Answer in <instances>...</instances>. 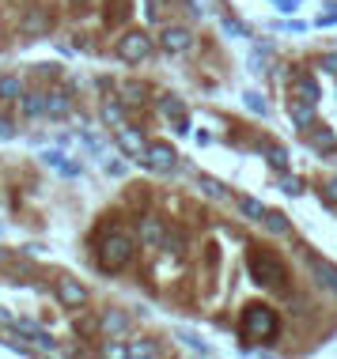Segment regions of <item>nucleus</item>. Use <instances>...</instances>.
Instances as JSON below:
<instances>
[{"label": "nucleus", "mask_w": 337, "mask_h": 359, "mask_svg": "<svg viewBox=\"0 0 337 359\" xmlns=\"http://www.w3.org/2000/svg\"><path fill=\"white\" fill-rule=\"evenodd\" d=\"M137 231H140V242H148V250H159L163 238H167V227H163L159 216H144L137 223Z\"/></svg>", "instance_id": "4468645a"}, {"label": "nucleus", "mask_w": 337, "mask_h": 359, "mask_svg": "<svg viewBox=\"0 0 337 359\" xmlns=\"http://www.w3.org/2000/svg\"><path fill=\"white\" fill-rule=\"evenodd\" d=\"M129 355H133V359H144V355H159V344H152V341H137V344H129Z\"/></svg>", "instance_id": "7c9ffc66"}, {"label": "nucleus", "mask_w": 337, "mask_h": 359, "mask_svg": "<svg viewBox=\"0 0 337 359\" xmlns=\"http://www.w3.org/2000/svg\"><path fill=\"white\" fill-rule=\"evenodd\" d=\"M99 118H103V125H107V129H121V125L129 121V106H125L118 95H114V99H103Z\"/></svg>", "instance_id": "ddd939ff"}, {"label": "nucleus", "mask_w": 337, "mask_h": 359, "mask_svg": "<svg viewBox=\"0 0 337 359\" xmlns=\"http://www.w3.org/2000/svg\"><path fill=\"white\" fill-rule=\"evenodd\" d=\"M156 106H159L163 118H182V114H190V110H186V102H182L178 95H163V99H159Z\"/></svg>", "instance_id": "cd10ccee"}, {"label": "nucleus", "mask_w": 337, "mask_h": 359, "mask_svg": "<svg viewBox=\"0 0 337 359\" xmlns=\"http://www.w3.org/2000/svg\"><path fill=\"white\" fill-rule=\"evenodd\" d=\"M235 208H239V216L250 219V223H262V219H265V212H269L258 197H235Z\"/></svg>", "instance_id": "4be33fe9"}, {"label": "nucleus", "mask_w": 337, "mask_h": 359, "mask_svg": "<svg viewBox=\"0 0 337 359\" xmlns=\"http://www.w3.org/2000/svg\"><path fill=\"white\" fill-rule=\"evenodd\" d=\"M296 99H307V102H319L322 91H319V80L311 72H296Z\"/></svg>", "instance_id": "aec40b11"}, {"label": "nucleus", "mask_w": 337, "mask_h": 359, "mask_svg": "<svg viewBox=\"0 0 337 359\" xmlns=\"http://www.w3.org/2000/svg\"><path fill=\"white\" fill-rule=\"evenodd\" d=\"M95 329H99V322H88V318H76V333H80V337H91Z\"/></svg>", "instance_id": "e433bc0d"}, {"label": "nucleus", "mask_w": 337, "mask_h": 359, "mask_svg": "<svg viewBox=\"0 0 337 359\" xmlns=\"http://www.w3.org/2000/svg\"><path fill=\"white\" fill-rule=\"evenodd\" d=\"M118 99L133 110V106H140L144 99H148V87L137 83V80H125V83H118Z\"/></svg>", "instance_id": "412c9836"}, {"label": "nucleus", "mask_w": 337, "mask_h": 359, "mask_svg": "<svg viewBox=\"0 0 337 359\" xmlns=\"http://www.w3.org/2000/svg\"><path fill=\"white\" fill-rule=\"evenodd\" d=\"M262 227L269 231V235H292V223H288V216H284V212H273V208H269L265 212V219H262Z\"/></svg>", "instance_id": "393cba45"}, {"label": "nucleus", "mask_w": 337, "mask_h": 359, "mask_svg": "<svg viewBox=\"0 0 337 359\" xmlns=\"http://www.w3.org/2000/svg\"><path fill=\"white\" fill-rule=\"evenodd\" d=\"M307 133H311V144H315V148H319V151H333V148H337V137H333L330 129H322L319 121H315V125H311V129H307Z\"/></svg>", "instance_id": "bb28decb"}, {"label": "nucleus", "mask_w": 337, "mask_h": 359, "mask_svg": "<svg viewBox=\"0 0 337 359\" xmlns=\"http://www.w3.org/2000/svg\"><path fill=\"white\" fill-rule=\"evenodd\" d=\"M19 31L27 34V42H31V38H42L46 31H50V15H46L42 8H31V12L19 19Z\"/></svg>", "instance_id": "2eb2a0df"}, {"label": "nucleus", "mask_w": 337, "mask_h": 359, "mask_svg": "<svg viewBox=\"0 0 337 359\" xmlns=\"http://www.w3.org/2000/svg\"><path fill=\"white\" fill-rule=\"evenodd\" d=\"M319 65H322V72H333L337 76V53H322Z\"/></svg>", "instance_id": "a19ab883"}, {"label": "nucleus", "mask_w": 337, "mask_h": 359, "mask_svg": "<svg viewBox=\"0 0 337 359\" xmlns=\"http://www.w3.org/2000/svg\"><path fill=\"white\" fill-rule=\"evenodd\" d=\"M182 246H186V242L175 238V235H167V238H163V250H167V254H182Z\"/></svg>", "instance_id": "ea45409f"}, {"label": "nucleus", "mask_w": 337, "mask_h": 359, "mask_svg": "<svg viewBox=\"0 0 337 359\" xmlns=\"http://www.w3.org/2000/svg\"><path fill=\"white\" fill-rule=\"evenodd\" d=\"M281 189L288 193V197H303V193H307V182L303 178H296V174H281Z\"/></svg>", "instance_id": "c756f323"}, {"label": "nucleus", "mask_w": 337, "mask_h": 359, "mask_svg": "<svg viewBox=\"0 0 337 359\" xmlns=\"http://www.w3.org/2000/svg\"><path fill=\"white\" fill-rule=\"evenodd\" d=\"M322 205L337 212V182H326V189H322Z\"/></svg>", "instance_id": "f704fd0d"}, {"label": "nucleus", "mask_w": 337, "mask_h": 359, "mask_svg": "<svg viewBox=\"0 0 337 359\" xmlns=\"http://www.w3.org/2000/svg\"><path fill=\"white\" fill-rule=\"evenodd\" d=\"M19 110H23V118H46V95L23 91V99H19Z\"/></svg>", "instance_id": "b1692460"}, {"label": "nucleus", "mask_w": 337, "mask_h": 359, "mask_svg": "<svg viewBox=\"0 0 337 359\" xmlns=\"http://www.w3.org/2000/svg\"><path fill=\"white\" fill-rule=\"evenodd\" d=\"M224 31H227V34H235V38H250V27H246V23H239V19H231V15L224 19Z\"/></svg>", "instance_id": "473e14b6"}, {"label": "nucleus", "mask_w": 337, "mask_h": 359, "mask_svg": "<svg viewBox=\"0 0 337 359\" xmlns=\"http://www.w3.org/2000/svg\"><path fill=\"white\" fill-rule=\"evenodd\" d=\"M129 329H133V314H129V310H121V306L103 310V318H99V333H103V337H110V341H121Z\"/></svg>", "instance_id": "9d476101"}, {"label": "nucleus", "mask_w": 337, "mask_h": 359, "mask_svg": "<svg viewBox=\"0 0 337 359\" xmlns=\"http://www.w3.org/2000/svg\"><path fill=\"white\" fill-rule=\"evenodd\" d=\"M281 31H292V34H303V31H307V23H303V19H288V23H281Z\"/></svg>", "instance_id": "79ce46f5"}, {"label": "nucleus", "mask_w": 337, "mask_h": 359, "mask_svg": "<svg viewBox=\"0 0 337 359\" xmlns=\"http://www.w3.org/2000/svg\"><path fill=\"white\" fill-rule=\"evenodd\" d=\"M175 337H178V341L186 344V348H190V352H194V355H213V344H209V341H205V337H201V333H194V329L178 325V329H175Z\"/></svg>", "instance_id": "a211bd4d"}, {"label": "nucleus", "mask_w": 337, "mask_h": 359, "mask_svg": "<svg viewBox=\"0 0 337 359\" xmlns=\"http://www.w3.org/2000/svg\"><path fill=\"white\" fill-rule=\"evenodd\" d=\"M46 118L53 121H69L72 118V99L65 91H46Z\"/></svg>", "instance_id": "dca6fc26"}, {"label": "nucleus", "mask_w": 337, "mask_h": 359, "mask_svg": "<svg viewBox=\"0 0 337 359\" xmlns=\"http://www.w3.org/2000/svg\"><path fill=\"white\" fill-rule=\"evenodd\" d=\"M159 50H167V53H190L194 50V31L190 27H178V23H171V27H163L159 31Z\"/></svg>", "instance_id": "9b49d317"}, {"label": "nucleus", "mask_w": 337, "mask_h": 359, "mask_svg": "<svg viewBox=\"0 0 337 359\" xmlns=\"http://www.w3.org/2000/svg\"><path fill=\"white\" fill-rule=\"evenodd\" d=\"M243 102H246L250 114H258V118H269V102H265L262 91H243Z\"/></svg>", "instance_id": "c85d7f7f"}, {"label": "nucleus", "mask_w": 337, "mask_h": 359, "mask_svg": "<svg viewBox=\"0 0 337 359\" xmlns=\"http://www.w3.org/2000/svg\"><path fill=\"white\" fill-rule=\"evenodd\" d=\"M133 254H137V246H133V238L121 235V231H118V235H107L99 242V250H95L103 273H121V269L133 261Z\"/></svg>", "instance_id": "f03ea898"}, {"label": "nucleus", "mask_w": 337, "mask_h": 359, "mask_svg": "<svg viewBox=\"0 0 337 359\" xmlns=\"http://www.w3.org/2000/svg\"><path fill=\"white\" fill-rule=\"evenodd\" d=\"M140 167H144V170H156V174H175L178 151L171 148L167 140H148V151H144Z\"/></svg>", "instance_id": "39448f33"}, {"label": "nucleus", "mask_w": 337, "mask_h": 359, "mask_svg": "<svg viewBox=\"0 0 337 359\" xmlns=\"http://www.w3.org/2000/svg\"><path fill=\"white\" fill-rule=\"evenodd\" d=\"M12 322H15V318H12V314H8V310H4V306H0V325H4V329H12Z\"/></svg>", "instance_id": "c03bdc74"}, {"label": "nucleus", "mask_w": 337, "mask_h": 359, "mask_svg": "<svg viewBox=\"0 0 337 359\" xmlns=\"http://www.w3.org/2000/svg\"><path fill=\"white\" fill-rule=\"evenodd\" d=\"M171 129H175L178 137H190V133H194V125H190V114H182V118H171Z\"/></svg>", "instance_id": "72a5a7b5"}, {"label": "nucleus", "mask_w": 337, "mask_h": 359, "mask_svg": "<svg viewBox=\"0 0 337 359\" xmlns=\"http://www.w3.org/2000/svg\"><path fill=\"white\" fill-rule=\"evenodd\" d=\"M114 144H118V151L125 155V159H144V151H148V137L137 129V125L125 121L121 129H114Z\"/></svg>", "instance_id": "423d86ee"}, {"label": "nucleus", "mask_w": 337, "mask_h": 359, "mask_svg": "<svg viewBox=\"0 0 337 359\" xmlns=\"http://www.w3.org/2000/svg\"><path fill=\"white\" fill-rule=\"evenodd\" d=\"M23 91H27V87H23V80H19L15 72L0 76V99H4V102H19V99H23Z\"/></svg>", "instance_id": "5701e85b"}, {"label": "nucleus", "mask_w": 337, "mask_h": 359, "mask_svg": "<svg viewBox=\"0 0 337 359\" xmlns=\"http://www.w3.org/2000/svg\"><path fill=\"white\" fill-rule=\"evenodd\" d=\"M288 118H292L296 129H311L315 121H319V102H307V99H296V102H288Z\"/></svg>", "instance_id": "f8f14e48"}, {"label": "nucleus", "mask_w": 337, "mask_h": 359, "mask_svg": "<svg viewBox=\"0 0 337 359\" xmlns=\"http://www.w3.org/2000/svg\"><path fill=\"white\" fill-rule=\"evenodd\" d=\"M80 144H84V151H91V155H95V159L103 155V140L95 137V133H80Z\"/></svg>", "instance_id": "2f4dec72"}, {"label": "nucleus", "mask_w": 337, "mask_h": 359, "mask_svg": "<svg viewBox=\"0 0 337 359\" xmlns=\"http://www.w3.org/2000/svg\"><path fill=\"white\" fill-rule=\"evenodd\" d=\"M69 4H88V0H69Z\"/></svg>", "instance_id": "a18cd8bd"}, {"label": "nucleus", "mask_w": 337, "mask_h": 359, "mask_svg": "<svg viewBox=\"0 0 337 359\" xmlns=\"http://www.w3.org/2000/svg\"><path fill=\"white\" fill-rule=\"evenodd\" d=\"M53 295H57V303H61L65 310H80V306H88V287H84L80 280H72V276H57Z\"/></svg>", "instance_id": "6e6552de"}, {"label": "nucleus", "mask_w": 337, "mask_h": 359, "mask_svg": "<svg viewBox=\"0 0 337 359\" xmlns=\"http://www.w3.org/2000/svg\"><path fill=\"white\" fill-rule=\"evenodd\" d=\"M262 155H265V163H269V167H273L277 174L288 170V148H284V144H265Z\"/></svg>", "instance_id": "a878e982"}, {"label": "nucleus", "mask_w": 337, "mask_h": 359, "mask_svg": "<svg viewBox=\"0 0 337 359\" xmlns=\"http://www.w3.org/2000/svg\"><path fill=\"white\" fill-rule=\"evenodd\" d=\"M269 4H273V8H281V12H284V15H292V12H296V8H300V4H303V0H269Z\"/></svg>", "instance_id": "4c0bfd02"}, {"label": "nucleus", "mask_w": 337, "mask_h": 359, "mask_svg": "<svg viewBox=\"0 0 337 359\" xmlns=\"http://www.w3.org/2000/svg\"><path fill=\"white\" fill-rule=\"evenodd\" d=\"M15 133H19V129H15L12 121H8V118H0V144H4V140H15Z\"/></svg>", "instance_id": "c9c22d12"}, {"label": "nucleus", "mask_w": 337, "mask_h": 359, "mask_svg": "<svg viewBox=\"0 0 337 359\" xmlns=\"http://www.w3.org/2000/svg\"><path fill=\"white\" fill-rule=\"evenodd\" d=\"M246 269H250V276H254L262 287H269V284H273V287H284V284H288L284 261L277 257V254H269V250H250Z\"/></svg>", "instance_id": "7ed1b4c3"}, {"label": "nucleus", "mask_w": 337, "mask_h": 359, "mask_svg": "<svg viewBox=\"0 0 337 359\" xmlns=\"http://www.w3.org/2000/svg\"><path fill=\"white\" fill-rule=\"evenodd\" d=\"M42 163H46L50 170H61V174H69V178H80V163H69V155L57 151V148L42 151Z\"/></svg>", "instance_id": "f3484780"}, {"label": "nucleus", "mask_w": 337, "mask_h": 359, "mask_svg": "<svg viewBox=\"0 0 337 359\" xmlns=\"http://www.w3.org/2000/svg\"><path fill=\"white\" fill-rule=\"evenodd\" d=\"M27 254H31V257H42L46 246H42V242H31V246H27Z\"/></svg>", "instance_id": "37998d69"}, {"label": "nucleus", "mask_w": 337, "mask_h": 359, "mask_svg": "<svg viewBox=\"0 0 337 359\" xmlns=\"http://www.w3.org/2000/svg\"><path fill=\"white\" fill-rule=\"evenodd\" d=\"M12 329H15L19 337H27V341H34V352H46V355H53V352H57L53 337L46 333V329L38 325L34 318H15V322H12Z\"/></svg>", "instance_id": "1a4fd4ad"}, {"label": "nucleus", "mask_w": 337, "mask_h": 359, "mask_svg": "<svg viewBox=\"0 0 337 359\" xmlns=\"http://www.w3.org/2000/svg\"><path fill=\"white\" fill-rule=\"evenodd\" d=\"M152 46H156V38H148V31H125L114 46V53H118L121 65H140L152 57Z\"/></svg>", "instance_id": "20e7f679"}, {"label": "nucleus", "mask_w": 337, "mask_h": 359, "mask_svg": "<svg viewBox=\"0 0 337 359\" xmlns=\"http://www.w3.org/2000/svg\"><path fill=\"white\" fill-rule=\"evenodd\" d=\"M303 265H307V273L319 280V287L337 295V265L333 261H326L322 254H315V250H303Z\"/></svg>", "instance_id": "0eeeda50"}, {"label": "nucleus", "mask_w": 337, "mask_h": 359, "mask_svg": "<svg viewBox=\"0 0 337 359\" xmlns=\"http://www.w3.org/2000/svg\"><path fill=\"white\" fill-rule=\"evenodd\" d=\"M277 333H281V318H277L273 306L254 303V306L243 310V318H239V337L250 344H269V341H277Z\"/></svg>", "instance_id": "f257e3e1"}, {"label": "nucleus", "mask_w": 337, "mask_h": 359, "mask_svg": "<svg viewBox=\"0 0 337 359\" xmlns=\"http://www.w3.org/2000/svg\"><path fill=\"white\" fill-rule=\"evenodd\" d=\"M197 189L205 193L209 201H216V205H224V201H231V193H227V186L220 178H209V174H197Z\"/></svg>", "instance_id": "6ab92c4d"}, {"label": "nucleus", "mask_w": 337, "mask_h": 359, "mask_svg": "<svg viewBox=\"0 0 337 359\" xmlns=\"http://www.w3.org/2000/svg\"><path fill=\"white\" fill-rule=\"evenodd\" d=\"M125 170H129V163H121V159H110V163H107V174H110V178H121Z\"/></svg>", "instance_id": "58836bf2"}]
</instances>
